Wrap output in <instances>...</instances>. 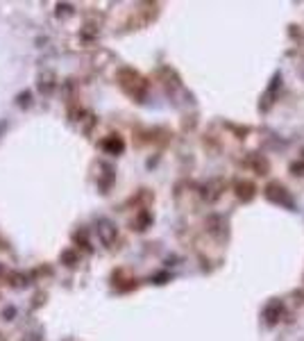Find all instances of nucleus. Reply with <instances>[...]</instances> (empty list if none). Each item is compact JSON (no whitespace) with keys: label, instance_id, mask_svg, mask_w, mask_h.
<instances>
[{"label":"nucleus","instance_id":"20e7f679","mask_svg":"<svg viewBox=\"0 0 304 341\" xmlns=\"http://www.w3.org/2000/svg\"><path fill=\"white\" fill-rule=\"evenodd\" d=\"M291 170H293V173H295V175H304V164H302V162L293 164V166H291Z\"/></svg>","mask_w":304,"mask_h":341},{"label":"nucleus","instance_id":"f257e3e1","mask_svg":"<svg viewBox=\"0 0 304 341\" xmlns=\"http://www.w3.org/2000/svg\"><path fill=\"white\" fill-rule=\"evenodd\" d=\"M266 198L270 203L275 205H284V207H288V209H293L295 207V203H293V198H291V193H288V189L284 187V184H279V182H270L266 187Z\"/></svg>","mask_w":304,"mask_h":341},{"label":"nucleus","instance_id":"7ed1b4c3","mask_svg":"<svg viewBox=\"0 0 304 341\" xmlns=\"http://www.w3.org/2000/svg\"><path fill=\"white\" fill-rule=\"evenodd\" d=\"M236 193L241 201H250L254 196V184L252 182H238L236 184Z\"/></svg>","mask_w":304,"mask_h":341},{"label":"nucleus","instance_id":"f03ea898","mask_svg":"<svg viewBox=\"0 0 304 341\" xmlns=\"http://www.w3.org/2000/svg\"><path fill=\"white\" fill-rule=\"evenodd\" d=\"M284 314H286V307H284L282 300H270V303L266 305V309H263V323L277 325L279 321L284 319Z\"/></svg>","mask_w":304,"mask_h":341}]
</instances>
